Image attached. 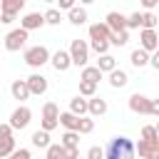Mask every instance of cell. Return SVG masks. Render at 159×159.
Segmentation results:
<instances>
[{
    "label": "cell",
    "instance_id": "obj_1",
    "mask_svg": "<svg viewBox=\"0 0 159 159\" xmlns=\"http://www.w3.org/2000/svg\"><path fill=\"white\" fill-rule=\"evenodd\" d=\"M137 149L129 137H112L104 147V159H134Z\"/></svg>",
    "mask_w": 159,
    "mask_h": 159
},
{
    "label": "cell",
    "instance_id": "obj_2",
    "mask_svg": "<svg viewBox=\"0 0 159 159\" xmlns=\"http://www.w3.org/2000/svg\"><path fill=\"white\" fill-rule=\"evenodd\" d=\"M22 57H25V62H27L30 67H42L45 62H50V60H52V55H50V50H47L45 45H35V47H27Z\"/></svg>",
    "mask_w": 159,
    "mask_h": 159
},
{
    "label": "cell",
    "instance_id": "obj_3",
    "mask_svg": "<svg viewBox=\"0 0 159 159\" xmlns=\"http://www.w3.org/2000/svg\"><path fill=\"white\" fill-rule=\"evenodd\" d=\"M70 57H72V65H77V67H87V60H89V45L84 42V40H72V45H70Z\"/></svg>",
    "mask_w": 159,
    "mask_h": 159
},
{
    "label": "cell",
    "instance_id": "obj_4",
    "mask_svg": "<svg viewBox=\"0 0 159 159\" xmlns=\"http://www.w3.org/2000/svg\"><path fill=\"white\" fill-rule=\"evenodd\" d=\"M25 42H27V30H22V27L10 30L5 35V50L7 52H17L20 47H25Z\"/></svg>",
    "mask_w": 159,
    "mask_h": 159
},
{
    "label": "cell",
    "instance_id": "obj_5",
    "mask_svg": "<svg viewBox=\"0 0 159 159\" xmlns=\"http://www.w3.org/2000/svg\"><path fill=\"white\" fill-rule=\"evenodd\" d=\"M30 119H32V112H30L25 104H20V107L10 114V122H7V124H10L12 129H25V127L30 124Z\"/></svg>",
    "mask_w": 159,
    "mask_h": 159
},
{
    "label": "cell",
    "instance_id": "obj_6",
    "mask_svg": "<svg viewBox=\"0 0 159 159\" xmlns=\"http://www.w3.org/2000/svg\"><path fill=\"white\" fill-rule=\"evenodd\" d=\"M139 47L144 50V52H157L159 50V35H157V30H142L139 32Z\"/></svg>",
    "mask_w": 159,
    "mask_h": 159
},
{
    "label": "cell",
    "instance_id": "obj_7",
    "mask_svg": "<svg viewBox=\"0 0 159 159\" xmlns=\"http://www.w3.org/2000/svg\"><path fill=\"white\" fill-rule=\"evenodd\" d=\"M129 109H132L134 114H149V109H152V99L144 97V94H139V92H134V94L129 97Z\"/></svg>",
    "mask_w": 159,
    "mask_h": 159
},
{
    "label": "cell",
    "instance_id": "obj_8",
    "mask_svg": "<svg viewBox=\"0 0 159 159\" xmlns=\"http://www.w3.org/2000/svg\"><path fill=\"white\" fill-rule=\"evenodd\" d=\"M27 87H30V94H45L47 92V77L45 75H40V72H32L30 77H27Z\"/></svg>",
    "mask_w": 159,
    "mask_h": 159
},
{
    "label": "cell",
    "instance_id": "obj_9",
    "mask_svg": "<svg viewBox=\"0 0 159 159\" xmlns=\"http://www.w3.org/2000/svg\"><path fill=\"white\" fill-rule=\"evenodd\" d=\"M104 25H107L112 32H122V30H127V17H124L122 12H117V10H112V12H107Z\"/></svg>",
    "mask_w": 159,
    "mask_h": 159
},
{
    "label": "cell",
    "instance_id": "obj_10",
    "mask_svg": "<svg viewBox=\"0 0 159 159\" xmlns=\"http://www.w3.org/2000/svg\"><path fill=\"white\" fill-rule=\"evenodd\" d=\"M109 35H112V30H109L104 22L89 25V40H92V42H109Z\"/></svg>",
    "mask_w": 159,
    "mask_h": 159
},
{
    "label": "cell",
    "instance_id": "obj_11",
    "mask_svg": "<svg viewBox=\"0 0 159 159\" xmlns=\"http://www.w3.org/2000/svg\"><path fill=\"white\" fill-rule=\"evenodd\" d=\"M42 25H45V15H40V12H27V15L20 20V27L27 30V32H30V30H40Z\"/></svg>",
    "mask_w": 159,
    "mask_h": 159
},
{
    "label": "cell",
    "instance_id": "obj_12",
    "mask_svg": "<svg viewBox=\"0 0 159 159\" xmlns=\"http://www.w3.org/2000/svg\"><path fill=\"white\" fill-rule=\"evenodd\" d=\"M50 62H52V67H55L57 72H67V70L72 67V57H70V52H65V50H57Z\"/></svg>",
    "mask_w": 159,
    "mask_h": 159
},
{
    "label": "cell",
    "instance_id": "obj_13",
    "mask_svg": "<svg viewBox=\"0 0 159 159\" xmlns=\"http://www.w3.org/2000/svg\"><path fill=\"white\" fill-rule=\"evenodd\" d=\"M70 112L75 114V117H87L89 114V99H84V97H72L70 99Z\"/></svg>",
    "mask_w": 159,
    "mask_h": 159
},
{
    "label": "cell",
    "instance_id": "obj_14",
    "mask_svg": "<svg viewBox=\"0 0 159 159\" xmlns=\"http://www.w3.org/2000/svg\"><path fill=\"white\" fill-rule=\"evenodd\" d=\"M134 149H137V154H139L142 159H152V157L159 152V142H144V139H139V142L134 144Z\"/></svg>",
    "mask_w": 159,
    "mask_h": 159
},
{
    "label": "cell",
    "instance_id": "obj_15",
    "mask_svg": "<svg viewBox=\"0 0 159 159\" xmlns=\"http://www.w3.org/2000/svg\"><path fill=\"white\" fill-rule=\"evenodd\" d=\"M10 94H12L15 99L25 102V99L30 97V87H27V80H15V82L10 84Z\"/></svg>",
    "mask_w": 159,
    "mask_h": 159
},
{
    "label": "cell",
    "instance_id": "obj_16",
    "mask_svg": "<svg viewBox=\"0 0 159 159\" xmlns=\"http://www.w3.org/2000/svg\"><path fill=\"white\" fill-rule=\"evenodd\" d=\"M80 119H82V117H75L70 109H67V112H60V124H62L67 132H80Z\"/></svg>",
    "mask_w": 159,
    "mask_h": 159
},
{
    "label": "cell",
    "instance_id": "obj_17",
    "mask_svg": "<svg viewBox=\"0 0 159 159\" xmlns=\"http://www.w3.org/2000/svg\"><path fill=\"white\" fill-rule=\"evenodd\" d=\"M129 62H132L137 70H142V67H147V65H149V52H144L142 47H137V50H132Z\"/></svg>",
    "mask_w": 159,
    "mask_h": 159
},
{
    "label": "cell",
    "instance_id": "obj_18",
    "mask_svg": "<svg viewBox=\"0 0 159 159\" xmlns=\"http://www.w3.org/2000/svg\"><path fill=\"white\" fill-rule=\"evenodd\" d=\"M30 142H32V147H37V149H50V132H45V129L32 132Z\"/></svg>",
    "mask_w": 159,
    "mask_h": 159
},
{
    "label": "cell",
    "instance_id": "obj_19",
    "mask_svg": "<svg viewBox=\"0 0 159 159\" xmlns=\"http://www.w3.org/2000/svg\"><path fill=\"white\" fill-rule=\"evenodd\" d=\"M102 114H107V99L92 97L89 99V117H102Z\"/></svg>",
    "mask_w": 159,
    "mask_h": 159
},
{
    "label": "cell",
    "instance_id": "obj_20",
    "mask_svg": "<svg viewBox=\"0 0 159 159\" xmlns=\"http://www.w3.org/2000/svg\"><path fill=\"white\" fill-rule=\"evenodd\" d=\"M22 7H25V0H2L0 2V10L5 15H17Z\"/></svg>",
    "mask_w": 159,
    "mask_h": 159
},
{
    "label": "cell",
    "instance_id": "obj_21",
    "mask_svg": "<svg viewBox=\"0 0 159 159\" xmlns=\"http://www.w3.org/2000/svg\"><path fill=\"white\" fill-rule=\"evenodd\" d=\"M94 67H97L102 75H104V72H114V70H117V60H114L112 55H102V57L97 60V65H94Z\"/></svg>",
    "mask_w": 159,
    "mask_h": 159
},
{
    "label": "cell",
    "instance_id": "obj_22",
    "mask_svg": "<svg viewBox=\"0 0 159 159\" xmlns=\"http://www.w3.org/2000/svg\"><path fill=\"white\" fill-rule=\"evenodd\" d=\"M80 80H82V82H92V84H97V82L102 80V72H99L97 67H92V65H87V67L82 70V75H80Z\"/></svg>",
    "mask_w": 159,
    "mask_h": 159
},
{
    "label": "cell",
    "instance_id": "obj_23",
    "mask_svg": "<svg viewBox=\"0 0 159 159\" xmlns=\"http://www.w3.org/2000/svg\"><path fill=\"white\" fill-rule=\"evenodd\" d=\"M127 82H129V77H127V72H124V70H114V72H109V84H112L114 89L124 87Z\"/></svg>",
    "mask_w": 159,
    "mask_h": 159
},
{
    "label": "cell",
    "instance_id": "obj_24",
    "mask_svg": "<svg viewBox=\"0 0 159 159\" xmlns=\"http://www.w3.org/2000/svg\"><path fill=\"white\" fill-rule=\"evenodd\" d=\"M60 144H62L65 149H77V147H80V132H65Z\"/></svg>",
    "mask_w": 159,
    "mask_h": 159
},
{
    "label": "cell",
    "instance_id": "obj_25",
    "mask_svg": "<svg viewBox=\"0 0 159 159\" xmlns=\"http://www.w3.org/2000/svg\"><path fill=\"white\" fill-rule=\"evenodd\" d=\"M70 22H72V25H84V22H87V10L75 5V7L70 10Z\"/></svg>",
    "mask_w": 159,
    "mask_h": 159
},
{
    "label": "cell",
    "instance_id": "obj_26",
    "mask_svg": "<svg viewBox=\"0 0 159 159\" xmlns=\"http://www.w3.org/2000/svg\"><path fill=\"white\" fill-rule=\"evenodd\" d=\"M159 17L154 12H142V30H157Z\"/></svg>",
    "mask_w": 159,
    "mask_h": 159
},
{
    "label": "cell",
    "instance_id": "obj_27",
    "mask_svg": "<svg viewBox=\"0 0 159 159\" xmlns=\"http://www.w3.org/2000/svg\"><path fill=\"white\" fill-rule=\"evenodd\" d=\"M15 149H17V147H15V139H12V137H7V139H0V159L10 157Z\"/></svg>",
    "mask_w": 159,
    "mask_h": 159
},
{
    "label": "cell",
    "instance_id": "obj_28",
    "mask_svg": "<svg viewBox=\"0 0 159 159\" xmlns=\"http://www.w3.org/2000/svg\"><path fill=\"white\" fill-rule=\"evenodd\" d=\"M127 42H129V32H127V30L109 35V45H114V47H122V45H127Z\"/></svg>",
    "mask_w": 159,
    "mask_h": 159
},
{
    "label": "cell",
    "instance_id": "obj_29",
    "mask_svg": "<svg viewBox=\"0 0 159 159\" xmlns=\"http://www.w3.org/2000/svg\"><path fill=\"white\" fill-rule=\"evenodd\" d=\"M42 119H60V107L55 102H47L42 107Z\"/></svg>",
    "mask_w": 159,
    "mask_h": 159
},
{
    "label": "cell",
    "instance_id": "obj_30",
    "mask_svg": "<svg viewBox=\"0 0 159 159\" xmlns=\"http://www.w3.org/2000/svg\"><path fill=\"white\" fill-rule=\"evenodd\" d=\"M80 97H97V84H92V82H82L80 80Z\"/></svg>",
    "mask_w": 159,
    "mask_h": 159
},
{
    "label": "cell",
    "instance_id": "obj_31",
    "mask_svg": "<svg viewBox=\"0 0 159 159\" xmlns=\"http://www.w3.org/2000/svg\"><path fill=\"white\" fill-rule=\"evenodd\" d=\"M42 15H45V22H47V25H60V20H62V15H60L57 7H50V10H45Z\"/></svg>",
    "mask_w": 159,
    "mask_h": 159
},
{
    "label": "cell",
    "instance_id": "obj_32",
    "mask_svg": "<svg viewBox=\"0 0 159 159\" xmlns=\"http://www.w3.org/2000/svg\"><path fill=\"white\" fill-rule=\"evenodd\" d=\"M142 139H144V142H159V134H157V127H152V124H147V127H142Z\"/></svg>",
    "mask_w": 159,
    "mask_h": 159
},
{
    "label": "cell",
    "instance_id": "obj_33",
    "mask_svg": "<svg viewBox=\"0 0 159 159\" xmlns=\"http://www.w3.org/2000/svg\"><path fill=\"white\" fill-rule=\"evenodd\" d=\"M137 27H142V12L127 15V30H137Z\"/></svg>",
    "mask_w": 159,
    "mask_h": 159
},
{
    "label": "cell",
    "instance_id": "obj_34",
    "mask_svg": "<svg viewBox=\"0 0 159 159\" xmlns=\"http://www.w3.org/2000/svg\"><path fill=\"white\" fill-rule=\"evenodd\" d=\"M94 129V119L92 117H82L80 119V134H89Z\"/></svg>",
    "mask_w": 159,
    "mask_h": 159
},
{
    "label": "cell",
    "instance_id": "obj_35",
    "mask_svg": "<svg viewBox=\"0 0 159 159\" xmlns=\"http://www.w3.org/2000/svg\"><path fill=\"white\" fill-rule=\"evenodd\" d=\"M87 159H104V149L102 147H89L87 149Z\"/></svg>",
    "mask_w": 159,
    "mask_h": 159
},
{
    "label": "cell",
    "instance_id": "obj_36",
    "mask_svg": "<svg viewBox=\"0 0 159 159\" xmlns=\"http://www.w3.org/2000/svg\"><path fill=\"white\" fill-rule=\"evenodd\" d=\"M7 159H32V157H30V149L20 147V149H15V152H12V154H10Z\"/></svg>",
    "mask_w": 159,
    "mask_h": 159
},
{
    "label": "cell",
    "instance_id": "obj_37",
    "mask_svg": "<svg viewBox=\"0 0 159 159\" xmlns=\"http://www.w3.org/2000/svg\"><path fill=\"white\" fill-rule=\"evenodd\" d=\"M89 47H92V50H94V52L102 57V55H107V50H109V42H92Z\"/></svg>",
    "mask_w": 159,
    "mask_h": 159
},
{
    "label": "cell",
    "instance_id": "obj_38",
    "mask_svg": "<svg viewBox=\"0 0 159 159\" xmlns=\"http://www.w3.org/2000/svg\"><path fill=\"white\" fill-rule=\"evenodd\" d=\"M57 124H60V119H42V129L45 132H52Z\"/></svg>",
    "mask_w": 159,
    "mask_h": 159
},
{
    "label": "cell",
    "instance_id": "obj_39",
    "mask_svg": "<svg viewBox=\"0 0 159 159\" xmlns=\"http://www.w3.org/2000/svg\"><path fill=\"white\" fill-rule=\"evenodd\" d=\"M7 137H12V127L10 124H0V139H7Z\"/></svg>",
    "mask_w": 159,
    "mask_h": 159
},
{
    "label": "cell",
    "instance_id": "obj_40",
    "mask_svg": "<svg viewBox=\"0 0 159 159\" xmlns=\"http://www.w3.org/2000/svg\"><path fill=\"white\" fill-rule=\"evenodd\" d=\"M65 159H80V147L77 149H65Z\"/></svg>",
    "mask_w": 159,
    "mask_h": 159
},
{
    "label": "cell",
    "instance_id": "obj_41",
    "mask_svg": "<svg viewBox=\"0 0 159 159\" xmlns=\"http://www.w3.org/2000/svg\"><path fill=\"white\" fill-rule=\"evenodd\" d=\"M142 5H144V10H147V12H152V10H154V7L159 5V0H144Z\"/></svg>",
    "mask_w": 159,
    "mask_h": 159
},
{
    "label": "cell",
    "instance_id": "obj_42",
    "mask_svg": "<svg viewBox=\"0 0 159 159\" xmlns=\"http://www.w3.org/2000/svg\"><path fill=\"white\" fill-rule=\"evenodd\" d=\"M149 65H152L154 70H159V50H157L154 55H149Z\"/></svg>",
    "mask_w": 159,
    "mask_h": 159
},
{
    "label": "cell",
    "instance_id": "obj_43",
    "mask_svg": "<svg viewBox=\"0 0 159 159\" xmlns=\"http://www.w3.org/2000/svg\"><path fill=\"white\" fill-rule=\"evenodd\" d=\"M72 7H75L72 0H60V10H72Z\"/></svg>",
    "mask_w": 159,
    "mask_h": 159
},
{
    "label": "cell",
    "instance_id": "obj_44",
    "mask_svg": "<svg viewBox=\"0 0 159 159\" xmlns=\"http://www.w3.org/2000/svg\"><path fill=\"white\" fill-rule=\"evenodd\" d=\"M149 114L159 117V99H152V109H149Z\"/></svg>",
    "mask_w": 159,
    "mask_h": 159
},
{
    "label": "cell",
    "instance_id": "obj_45",
    "mask_svg": "<svg viewBox=\"0 0 159 159\" xmlns=\"http://www.w3.org/2000/svg\"><path fill=\"white\" fill-rule=\"evenodd\" d=\"M12 20H15V15H5V12L0 15V22H2V25H10Z\"/></svg>",
    "mask_w": 159,
    "mask_h": 159
},
{
    "label": "cell",
    "instance_id": "obj_46",
    "mask_svg": "<svg viewBox=\"0 0 159 159\" xmlns=\"http://www.w3.org/2000/svg\"><path fill=\"white\" fill-rule=\"evenodd\" d=\"M152 159H159V152H157V154H154V157H152Z\"/></svg>",
    "mask_w": 159,
    "mask_h": 159
},
{
    "label": "cell",
    "instance_id": "obj_47",
    "mask_svg": "<svg viewBox=\"0 0 159 159\" xmlns=\"http://www.w3.org/2000/svg\"><path fill=\"white\" fill-rule=\"evenodd\" d=\"M154 127H157V134H159V122H157V124H154Z\"/></svg>",
    "mask_w": 159,
    "mask_h": 159
},
{
    "label": "cell",
    "instance_id": "obj_48",
    "mask_svg": "<svg viewBox=\"0 0 159 159\" xmlns=\"http://www.w3.org/2000/svg\"><path fill=\"white\" fill-rule=\"evenodd\" d=\"M80 159H82V157H80ZM84 159H87V157H84Z\"/></svg>",
    "mask_w": 159,
    "mask_h": 159
}]
</instances>
